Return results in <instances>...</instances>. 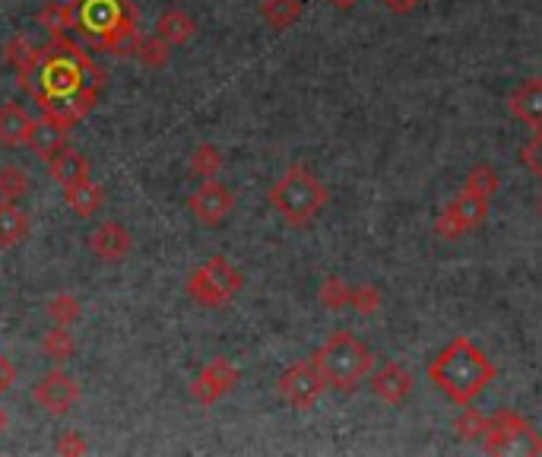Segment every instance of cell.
Segmentation results:
<instances>
[{"mask_svg":"<svg viewBox=\"0 0 542 457\" xmlns=\"http://www.w3.org/2000/svg\"><path fill=\"white\" fill-rule=\"evenodd\" d=\"M317 299H321V305L327 308V312H343V308H349L352 289H349V283H346V280L330 277V280H324L321 292H317Z\"/></svg>","mask_w":542,"mask_h":457,"instance_id":"obj_30","label":"cell"},{"mask_svg":"<svg viewBox=\"0 0 542 457\" xmlns=\"http://www.w3.org/2000/svg\"><path fill=\"white\" fill-rule=\"evenodd\" d=\"M7 426H10V416H7V410H4V407H0V435L7 432Z\"/></svg>","mask_w":542,"mask_h":457,"instance_id":"obj_40","label":"cell"},{"mask_svg":"<svg viewBox=\"0 0 542 457\" xmlns=\"http://www.w3.org/2000/svg\"><path fill=\"white\" fill-rule=\"evenodd\" d=\"M26 235H29V216L13 200H0V248L20 245Z\"/></svg>","mask_w":542,"mask_h":457,"instance_id":"obj_22","label":"cell"},{"mask_svg":"<svg viewBox=\"0 0 542 457\" xmlns=\"http://www.w3.org/2000/svg\"><path fill=\"white\" fill-rule=\"evenodd\" d=\"M485 426H489V416H482L479 410H470V404H466L463 413L454 419V432L463 438V442H476V438H482Z\"/></svg>","mask_w":542,"mask_h":457,"instance_id":"obj_31","label":"cell"},{"mask_svg":"<svg viewBox=\"0 0 542 457\" xmlns=\"http://www.w3.org/2000/svg\"><path fill=\"white\" fill-rule=\"evenodd\" d=\"M29 127H32V118H29V112L23 105H16V102L0 105V143H4V146L26 143Z\"/></svg>","mask_w":542,"mask_h":457,"instance_id":"obj_20","label":"cell"},{"mask_svg":"<svg viewBox=\"0 0 542 457\" xmlns=\"http://www.w3.org/2000/svg\"><path fill=\"white\" fill-rule=\"evenodd\" d=\"M188 207L194 213L197 223L203 226H219V223H226L232 207H235V197L226 185H219V181H203V185L191 194L188 200Z\"/></svg>","mask_w":542,"mask_h":457,"instance_id":"obj_11","label":"cell"},{"mask_svg":"<svg viewBox=\"0 0 542 457\" xmlns=\"http://www.w3.org/2000/svg\"><path fill=\"white\" fill-rule=\"evenodd\" d=\"M314 362L321 365V372L327 375L330 388L340 391H355L365 381V375L375 365V353L355 337L352 331H336L330 340L314 353Z\"/></svg>","mask_w":542,"mask_h":457,"instance_id":"obj_5","label":"cell"},{"mask_svg":"<svg viewBox=\"0 0 542 457\" xmlns=\"http://www.w3.org/2000/svg\"><path fill=\"white\" fill-rule=\"evenodd\" d=\"M276 391H279V397H283L289 407H295V410H311L317 400H321V397L330 391V381H327V375L321 372V365H317L314 356H311V359H305V362L289 365V369L279 375Z\"/></svg>","mask_w":542,"mask_h":457,"instance_id":"obj_8","label":"cell"},{"mask_svg":"<svg viewBox=\"0 0 542 457\" xmlns=\"http://www.w3.org/2000/svg\"><path fill=\"white\" fill-rule=\"evenodd\" d=\"M39 54H42V48L32 45L26 35H13V39L4 45V58H7V64H10L16 73H20V77H26V73L35 67Z\"/></svg>","mask_w":542,"mask_h":457,"instance_id":"obj_24","label":"cell"},{"mask_svg":"<svg viewBox=\"0 0 542 457\" xmlns=\"http://www.w3.org/2000/svg\"><path fill=\"white\" fill-rule=\"evenodd\" d=\"M511 115L530 127H542V80H527L511 93Z\"/></svg>","mask_w":542,"mask_h":457,"instance_id":"obj_16","label":"cell"},{"mask_svg":"<svg viewBox=\"0 0 542 457\" xmlns=\"http://www.w3.org/2000/svg\"><path fill=\"white\" fill-rule=\"evenodd\" d=\"M222 169V156L213 143H200L197 150L191 153V172L203 181H213Z\"/></svg>","mask_w":542,"mask_h":457,"instance_id":"obj_29","label":"cell"},{"mask_svg":"<svg viewBox=\"0 0 542 457\" xmlns=\"http://www.w3.org/2000/svg\"><path fill=\"white\" fill-rule=\"evenodd\" d=\"M45 308H48V318H51L54 324H64V327L77 324L80 315H83V302L73 296V292H58V296L48 299Z\"/></svg>","mask_w":542,"mask_h":457,"instance_id":"obj_27","label":"cell"},{"mask_svg":"<svg viewBox=\"0 0 542 457\" xmlns=\"http://www.w3.org/2000/svg\"><path fill=\"white\" fill-rule=\"evenodd\" d=\"M20 86H26L32 99L39 105H48L64 96H80V93H102V70L89 58L80 42L67 39H51V45L42 48L35 67L20 77Z\"/></svg>","mask_w":542,"mask_h":457,"instance_id":"obj_1","label":"cell"},{"mask_svg":"<svg viewBox=\"0 0 542 457\" xmlns=\"http://www.w3.org/2000/svg\"><path fill=\"white\" fill-rule=\"evenodd\" d=\"M42 350L61 365V362H67L73 353H77V340H73V334L67 331L64 324H58V327H51V331L42 337Z\"/></svg>","mask_w":542,"mask_h":457,"instance_id":"obj_28","label":"cell"},{"mask_svg":"<svg viewBox=\"0 0 542 457\" xmlns=\"http://www.w3.org/2000/svg\"><path fill=\"white\" fill-rule=\"evenodd\" d=\"M330 7H336V10H352L355 4H359V0H327Z\"/></svg>","mask_w":542,"mask_h":457,"instance_id":"obj_39","label":"cell"},{"mask_svg":"<svg viewBox=\"0 0 542 457\" xmlns=\"http://www.w3.org/2000/svg\"><path fill=\"white\" fill-rule=\"evenodd\" d=\"M73 32L96 51L134 54L140 39L137 10L127 0H70Z\"/></svg>","mask_w":542,"mask_h":457,"instance_id":"obj_3","label":"cell"},{"mask_svg":"<svg viewBox=\"0 0 542 457\" xmlns=\"http://www.w3.org/2000/svg\"><path fill=\"white\" fill-rule=\"evenodd\" d=\"M89 245H92V251H96L102 261L118 264V261H124L127 254H130V235H127V229L121 223H102L96 232H92Z\"/></svg>","mask_w":542,"mask_h":457,"instance_id":"obj_15","label":"cell"},{"mask_svg":"<svg viewBox=\"0 0 542 457\" xmlns=\"http://www.w3.org/2000/svg\"><path fill=\"white\" fill-rule=\"evenodd\" d=\"M349 308H355L359 315H375L381 308V289L371 286V283H362L352 289V299H349Z\"/></svg>","mask_w":542,"mask_h":457,"instance_id":"obj_34","label":"cell"},{"mask_svg":"<svg viewBox=\"0 0 542 457\" xmlns=\"http://www.w3.org/2000/svg\"><path fill=\"white\" fill-rule=\"evenodd\" d=\"M26 191H29V178H26V172L20 166L0 169V197L13 200V204H16L20 197H26Z\"/></svg>","mask_w":542,"mask_h":457,"instance_id":"obj_33","label":"cell"},{"mask_svg":"<svg viewBox=\"0 0 542 457\" xmlns=\"http://www.w3.org/2000/svg\"><path fill=\"white\" fill-rule=\"evenodd\" d=\"M238 378H241L238 365L232 359H226V356H216L213 362L203 365L200 375L191 381V397L203 407H213V404H219L222 397H229L235 391Z\"/></svg>","mask_w":542,"mask_h":457,"instance_id":"obj_10","label":"cell"},{"mask_svg":"<svg viewBox=\"0 0 542 457\" xmlns=\"http://www.w3.org/2000/svg\"><path fill=\"white\" fill-rule=\"evenodd\" d=\"M54 451H58V454H86L89 448H86V442L80 438V432H64V435L58 438V445H54Z\"/></svg>","mask_w":542,"mask_h":457,"instance_id":"obj_36","label":"cell"},{"mask_svg":"<svg viewBox=\"0 0 542 457\" xmlns=\"http://www.w3.org/2000/svg\"><path fill=\"white\" fill-rule=\"evenodd\" d=\"M13 385V365L4 359V353H0V397H4Z\"/></svg>","mask_w":542,"mask_h":457,"instance_id":"obj_38","label":"cell"},{"mask_svg":"<svg viewBox=\"0 0 542 457\" xmlns=\"http://www.w3.org/2000/svg\"><path fill=\"white\" fill-rule=\"evenodd\" d=\"M482 448L489 454H542V435L520 413L498 410L489 416Z\"/></svg>","mask_w":542,"mask_h":457,"instance_id":"obj_7","label":"cell"},{"mask_svg":"<svg viewBox=\"0 0 542 457\" xmlns=\"http://www.w3.org/2000/svg\"><path fill=\"white\" fill-rule=\"evenodd\" d=\"M539 210H542V197H539Z\"/></svg>","mask_w":542,"mask_h":457,"instance_id":"obj_41","label":"cell"},{"mask_svg":"<svg viewBox=\"0 0 542 457\" xmlns=\"http://www.w3.org/2000/svg\"><path fill=\"white\" fill-rule=\"evenodd\" d=\"M134 54L140 58V64L159 70L168 64V58H172V45H168L162 35H140L137 45H134Z\"/></svg>","mask_w":542,"mask_h":457,"instance_id":"obj_26","label":"cell"},{"mask_svg":"<svg viewBox=\"0 0 542 457\" xmlns=\"http://www.w3.org/2000/svg\"><path fill=\"white\" fill-rule=\"evenodd\" d=\"M64 204H67L73 213H77V216L89 219V216H96V213L102 210L105 191H102L92 178H86V181H77V185L64 188Z\"/></svg>","mask_w":542,"mask_h":457,"instance_id":"obj_19","label":"cell"},{"mask_svg":"<svg viewBox=\"0 0 542 457\" xmlns=\"http://www.w3.org/2000/svg\"><path fill=\"white\" fill-rule=\"evenodd\" d=\"M520 159H523V166H527L536 178H542V127H536V134L527 140Z\"/></svg>","mask_w":542,"mask_h":457,"instance_id":"obj_35","label":"cell"},{"mask_svg":"<svg viewBox=\"0 0 542 457\" xmlns=\"http://www.w3.org/2000/svg\"><path fill=\"white\" fill-rule=\"evenodd\" d=\"M194 32H197V23H194V16L191 13H184V10H165L159 20H156V35H162V39L168 45H184V42H191L194 39Z\"/></svg>","mask_w":542,"mask_h":457,"instance_id":"obj_21","label":"cell"},{"mask_svg":"<svg viewBox=\"0 0 542 457\" xmlns=\"http://www.w3.org/2000/svg\"><path fill=\"white\" fill-rule=\"evenodd\" d=\"M327 200H330V194L324 188V181L314 172H308L305 166H292L270 188V207L295 229L311 226L314 219L324 213Z\"/></svg>","mask_w":542,"mask_h":457,"instance_id":"obj_4","label":"cell"},{"mask_svg":"<svg viewBox=\"0 0 542 457\" xmlns=\"http://www.w3.org/2000/svg\"><path fill=\"white\" fill-rule=\"evenodd\" d=\"M32 397L42 410H48L54 416H64V413H70L73 404H77L80 388L67 372L58 369V372H48L45 378H39V385H35Z\"/></svg>","mask_w":542,"mask_h":457,"instance_id":"obj_12","label":"cell"},{"mask_svg":"<svg viewBox=\"0 0 542 457\" xmlns=\"http://www.w3.org/2000/svg\"><path fill=\"white\" fill-rule=\"evenodd\" d=\"M381 4L390 10V13H400V16H406V13H413L422 0H381Z\"/></svg>","mask_w":542,"mask_h":457,"instance_id":"obj_37","label":"cell"},{"mask_svg":"<svg viewBox=\"0 0 542 457\" xmlns=\"http://www.w3.org/2000/svg\"><path fill=\"white\" fill-rule=\"evenodd\" d=\"M35 20H39L42 29H48L51 39H67V35L73 32V10H70V4H45Z\"/></svg>","mask_w":542,"mask_h":457,"instance_id":"obj_25","label":"cell"},{"mask_svg":"<svg viewBox=\"0 0 542 457\" xmlns=\"http://www.w3.org/2000/svg\"><path fill=\"white\" fill-rule=\"evenodd\" d=\"M241 286H245V273H241L232 261L216 254V258L203 261L188 277V296L200 308H222L238 296Z\"/></svg>","mask_w":542,"mask_h":457,"instance_id":"obj_6","label":"cell"},{"mask_svg":"<svg viewBox=\"0 0 542 457\" xmlns=\"http://www.w3.org/2000/svg\"><path fill=\"white\" fill-rule=\"evenodd\" d=\"M371 391H375L384 404L400 407L413 391V375H409L400 362H384L381 369L371 375Z\"/></svg>","mask_w":542,"mask_h":457,"instance_id":"obj_13","label":"cell"},{"mask_svg":"<svg viewBox=\"0 0 542 457\" xmlns=\"http://www.w3.org/2000/svg\"><path fill=\"white\" fill-rule=\"evenodd\" d=\"M48 169H51V178L58 181L61 188H70V185H77V181L89 178V162L80 150H73V146H64L58 156H51Z\"/></svg>","mask_w":542,"mask_h":457,"instance_id":"obj_17","label":"cell"},{"mask_svg":"<svg viewBox=\"0 0 542 457\" xmlns=\"http://www.w3.org/2000/svg\"><path fill=\"white\" fill-rule=\"evenodd\" d=\"M302 13H305L302 0H264V4H260V16H264L267 26L276 32L292 29L298 20H302Z\"/></svg>","mask_w":542,"mask_h":457,"instance_id":"obj_23","label":"cell"},{"mask_svg":"<svg viewBox=\"0 0 542 457\" xmlns=\"http://www.w3.org/2000/svg\"><path fill=\"white\" fill-rule=\"evenodd\" d=\"M26 146H29V150L39 156V159L48 162L51 156H58L64 146H67V127L58 124L54 118H48V115H42L39 121H32Z\"/></svg>","mask_w":542,"mask_h":457,"instance_id":"obj_14","label":"cell"},{"mask_svg":"<svg viewBox=\"0 0 542 457\" xmlns=\"http://www.w3.org/2000/svg\"><path fill=\"white\" fill-rule=\"evenodd\" d=\"M99 96H92V93H80V96H64V99H54L48 105H42V115L54 118L58 124H64L67 131L73 124H80L89 112H92V105H96Z\"/></svg>","mask_w":542,"mask_h":457,"instance_id":"obj_18","label":"cell"},{"mask_svg":"<svg viewBox=\"0 0 542 457\" xmlns=\"http://www.w3.org/2000/svg\"><path fill=\"white\" fill-rule=\"evenodd\" d=\"M489 204L492 200L489 197H479L473 191H460L454 200H447L441 216L435 219V232H438V239L444 242H457L463 239L466 232H473L485 223V216H489Z\"/></svg>","mask_w":542,"mask_h":457,"instance_id":"obj_9","label":"cell"},{"mask_svg":"<svg viewBox=\"0 0 542 457\" xmlns=\"http://www.w3.org/2000/svg\"><path fill=\"white\" fill-rule=\"evenodd\" d=\"M498 375L495 362L482 353V346L470 337H457L428 365V378L438 391L447 394L457 407L473 404V400L492 385Z\"/></svg>","mask_w":542,"mask_h":457,"instance_id":"obj_2","label":"cell"},{"mask_svg":"<svg viewBox=\"0 0 542 457\" xmlns=\"http://www.w3.org/2000/svg\"><path fill=\"white\" fill-rule=\"evenodd\" d=\"M466 191H473V194H479V197H495L498 194V188H501V181H498V172L492 169V166H476L470 175H466V185H463Z\"/></svg>","mask_w":542,"mask_h":457,"instance_id":"obj_32","label":"cell"}]
</instances>
